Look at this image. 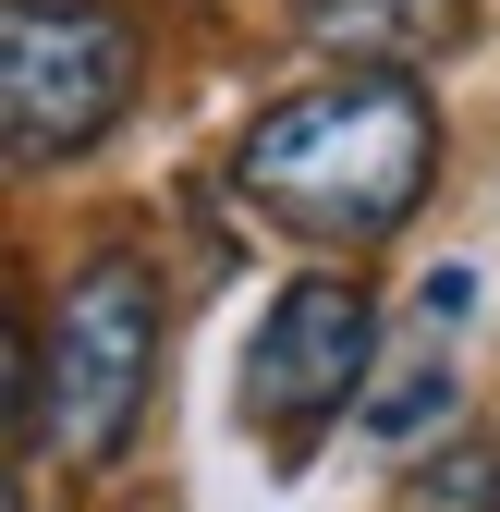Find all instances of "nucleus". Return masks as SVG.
<instances>
[{
  "instance_id": "obj_1",
  "label": "nucleus",
  "mask_w": 500,
  "mask_h": 512,
  "mask_svg": "<svg viewBox=\"0 0 500 512\" xmlns=\"http://www.w3.org/2000/svg\"><path fill=\"white\" fill-rule=\"evenodd\" d=\"M427 171H440V110L415 74H342L305 86L281 110L244 122L232 183L257 196L281 232L305 244H379L427 208Z\"/></svg>"
},
{
  "instance_id": "obj_2",
  "label": "nucleus",
  "mask_w": 500,
  "mask_h": 512,
  "mask_svg": "<svg viewBox=\"0 0 500 512\" xmlns=\"http://www.w3.org/2000/svg\"><path fill=\"white\" fill-rule=\"evenodd\" d=\"M147 391H159V281H147V256L110 244L74 269V293L37 342V452L86 464V476L122 464Z\"/></svg>"
},
{
  "instance_id": "obj_3",
  "label": "nucleus",
  "mask_w": 500,
  "mask_h": 512,
  "mask_svg": "<svg viewBox=\"0 0 500 512\" xmlns=\"http://www.w3.org/2000/svg\"><path fill=\"white\" fill-rule=\"evenodd\" d=\"M122 110H135V25L86 13V0H13L0 13V135H13V171L86 159Z\"/></svg>"
},
{
  "instance_id": "obj_4",
  "label": "nucleus",
  "mask_w": 500,
  "mask_h": 512,
  "mask_svg": "<svg viewBox=\"0 0 500 512\" xmlns=\"http://www.w3.org/2000/svg\"><path fill=\"white\" fill-rule=\"evenodd\" d=\"M366 378H379V317H366L354 281H293L257 342H244V415L269 439H318L342 403H366Z\"/></svg>"
},
{
  "instance_id": "obj_5",
  "label": "nucleus",
  "mask_w": 500,
  "mask_h": 512,
  "mask_svg": "<svg viewBox=\"0 0 500 512\" xmlns=\"http://www.w3.org/2000/svg\"><path fill=\"white\" fill-rule=\"evenodd\" d=\"M476 25V0H293V37L354 61V74H415Z\"/></svg>"
},
{
  "instance_id": "obj_6",
  "label": "nucleus",
  "mask_w": 500,
  "mask_h": 512,
  "mask_svg": "<svg viewBox=\"0 0 500 512\" xmlns=\"http://www.w3.org/2000/svg\"><path fill=\"white\" fill-rule=\"evenodd\" d=\"M452 391H464V366H452L440 342H403V354H379V378H366L354 427L379 439V452H415V439H427V427L452 415Z\"/></svg>"
},
{
  "instance_id": "obj_7",
  "label": "nucleus",
  "mask_w": 500,
  "mask_h": 512,
  "mask_svg": "<svg viewBox=\"0 0 500 512\" xmlns=\"http://www.w3.org/2000/svg\"><path fill=\"white\" fill-rule=\"evenodd\" d=\"M403 512H500V452H427Z\"/></svg>"
},
{
  "instance_id": "obj_8",
  "label": "nucleus",
  "mask_w": 500,
  "mask_h": 512,
  "mask_svg": "<svg viewBox=\"0 0 500 512\" xmlns=\"http://www.w3.org/2000/svg\"><path fill=\"white\" fill-rule=\"evenodd\" d=\"M476 305V269H427V317H464Z\"/></svg>"
}]
</instances>
